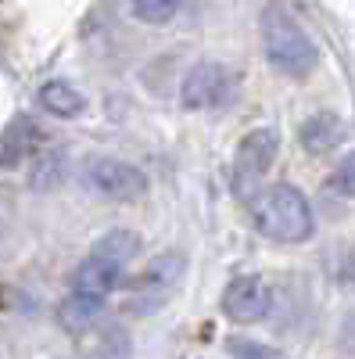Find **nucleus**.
Segmentation results:
<instances>
[{
  "instance_id": "nucleus-6",
  "label": "nucleus",
  "mask_w": 355,
  "mask_h": 359,
  "mask_svg": "<svg viewBox=\"0 0 355 359\" xmlns=\"http://www.w3.org/2000/svg\"><path fill=\"white\" fill-rule=\"evenodd\" d=\"M270 306H273L270 284H265L262 277H255V273L233 277L223 291V313L233 323H258V320L270 316Z\"/></svg>"
},
{
  "instance_id": "nucleus-18",
  "label": "nucleus",
  "mask_w": 355,
  "mask_h": 359,
  "mask_svg": "<svg viewBox=\"0 0 355 359\" xmlns=\"http://www.w3.org/2000/svg\"><path fill=\"white\" fill-rule=\"evenodd\" d=\"M344 277H348V284L355 287V252L348 255V262H344Z\"/></svg>"
},
{
  "instance_id": "nucleus-7",
  "label": "nucleus",
  "mask_w": 355,
  "mask_h": 359,
  "mask_svg": "<svg viewBox=\"0 0 355 359\" xmlns=\"http://www.w3.org/2000/svg\"><path fill=\"white\" fill-rule=\"evenodd\" d=\"M226 94H230V72L219 62H197V65H190L183 83H180V101H183V108H194V111L223 104Z\"/></svg>"
},
{
  "instance_id": "nucleus-10",
  "label": "nucleus",
  "mask_w": 355,
  "mask_h": 359,
  "mask_svg": "<svg viewBox=\"0 0 355 359\" xmlns=\"http://www.w3.org/2000/svg\"><path fill=\"white\" fill-rule=\"evenodd\" d=\"M341 140H344V126H341L337 115L319 111V115L305 118V126H302V144H305V151L323 155V151H330V147L341 144Z\"/></svg>"
},
{
  "instance_id": "nucleus-12",
  "label": "nucleus",
  "mask_w": 355,
  "mask_h": 359,
  "mask_svg": "<svg viewBox=\"0 0 355 359\" xmlns=\"http://www.w3.org/2000/svg\"><path fill=\"white\" fill-rule=\"evenodd\" d=\"M40 104H43L50 115H57V118H76V115L86 108V97L79 94L72 83L50 79V83L40 86Z\"/></svg>"
},
{
  "instance_id": "nucleus-2",
  "label": "nucleus",
  "mask_w": 355,
  "mask_h": 359,
  "mask_svg": "<svg viewBox=\"0 0 355 359\" xmlns=\"http://www.w3.org/2000/svg\"><path fill=\"white\" fill-rule=\"evenodd\" d=\"M258 29H262V50H265V62H270L277 72L291 76V79H305L319 54H316V43L309 40V33L294 22L284 8L270 4L258 18Z\"/></svg>"
},
{
  "instance_id": "nucleus-3",
  "label": "nucleus",
  "mask_w": 355,
  "mask_h": 359,
  "mask_svg": "<svg viewBox=\"0 0 355 359\" xmlns=\"http://www.w3.org/2000/svg\"><path fill=\"white\" fill-rule=\"evenodd\" d=\"M277 151H280V137L270 126H258L241 140L237 158H233V187H237V194L241 198L258 194L265 172H270V165L277 162Z\"/></svg>"
},
{
  "instance_id": "nucleus-5",
  "label": "nucleus",
  "mask_w": 355,
  "mask_h": 359,
  "mask_svg": "<svg viewBox=\"0 0 355 359\" xmlns=\"http://www.w3.org/2000/svg\"><path fill=\"white\" fill-rule=\"evenodd\" d=\"M86 184H90L97 194H104V198L133 201V198H144L147 176L137 165L123 162V158H90L86 162Z\"/></svg>"
},
{
  "instance_id": "nucleus-14",
  "label": "nucleus",
  "mask_w": 355,
  "mask_h": 359,
  "mask_svg": "<svg viewBox=\"0 0 355 359\" xmlns=\"http://www.w3.org/2000/svg\"><path fill=\"white\" fill-rule=\"evenodd\" d=\"M180 4L183 0H130V11L144 25H169L180 15Z\"/></svg>"
},
{
  "instance_id": "nucleus-9",
  "label": "nucleus",
  "mask_w": 355,
  "mask_h": 359,
  "mask_svg": "<svg viewBox=\"0 0 355 359\" xmlns=\"http://www.w3.org/2000/svg\"><path fill=\"white\" fill-rule=\"evenodd\" d=\"M104 302H108V298L83 294V291H69L65 302L57 306V323H62L65 331L79 334V331H86V327L97 323V316L104 313Z\"/></svg>"
},
{
  "instance_id": "nucleus-1",
  "label": "nucleus",
  "mask_w": 355,
  "mask_h": 359,
  "mask_svg": "<svg viewBox=\"0 0 355 359\" xmlns=\"http://www.w3.org/2000/svg\"><path fill=\"white\" fill-rule=\"evenodd\" d=\"M248 201H251V219H255L258 233L277 245H302L316 233L312 205L298 187L273 184V187L251 194Z\"/></svg>"
},
{
  "instance_id": "nucleus-16",
  "label": "nucleus",
  "mask_w": 355,
  "mask_h": 359,
  "mask_svg": "<svg viewBox=\"0 0 355 359\" xmlns=\"http://www.w3.org/2000/svg\"><path fill=\"white\" fill-rule=\"evenodd\" d=\"M226 352L230 359H284V352H277L273 345H262L255 338H230Z\"/></svg>"
},
{
  "instance_id": "nucleus-8",
  "label": "nucleus",
  "mask_w": 355,
  "mask_h": 359,
  "mask_svg": "<svg viewBox=\"0 0 355 359\" xmlns=\"http://www.w3.org/2000/svg\"><path fill=\"white\" fill-rule=\"evenodd\" d=\"M123 273L126 266L115 262L101 252H90L72 273V291H83V294H97V298H108L118 284H123Z\"/></svg>"
},
{
  "instance_id": "nucleus-4",
  "label": "nucleus",
  "mask_w": 355,
  "mask_h": 359,
  "mask_svg": "<svg viewBox=\"0 0 355 359\" xmlns=\"http://www.w3.org/2000/svg\"><path fill=\"white\" fill-rule=\"evenodd\" d=\"M183 269H187V259H183L180 252L158 255V259L140 273V280H137V287H133V298H130V309H133V313H151L155 306H162L165 298H169V291L180 284Z\"/></svg>"
},
{
  "instance_id": "nucleus-11",
  "label": "nucleus",
  "mask_w": 355,
  "mask_h": 359,
  "mask_svg": "<svg viewBox=\"0 0 355 359\" xmlns=\"http://www.w3.org/2000/svg\"><path fill=\"white\" fill-rule=\"evenodd\" d=\"M36 126H33V118H15V123L8 126L4 140H0V165H18L25 155H33L36 151Z\"/></svg>"
},
{
  "instance_id": "nucleus-15",
  "label": "nucleus",
  "mask_w": 355,
  "mask_h": 359,
  "mask_svg": "<svg viewBox=\"0 0 355 359\" xmlns=\"http://www.w3.org/2000/svg\"><path fill=\"white\" fill-rule=\"evenodd\" d=\"M133 345H130V334L123 331V327H111V331L90 348V355L86 359H130Z\"/></svg>"
},
{
  "instance_id": "nucleus-13",
  "label": "nucleus",
  "mask_w": 355,
  "mask_h": 359,
  "mask_svg": "<svg viewBox=\"0 0 355 359\" xmlns=\"http://www.w3.org/2000/svg\"><path fill=\"white\" fill-rule=\"evenodd\" d=\"M94 252H101V255H108V259H115V262L130 266V262L137 259V252H140V237H137L133 230H108L101 241L94 245Z\"/></svg>"
},
{
  "instance_id": "nucleus-17",
  "label": "nucleus",
  "mask_w": 355,
  "mask_h": 359,
  "mask_svg": "<svg viewBox=\"0 0 355 359\" xmlns=\"http://www.w3.org/2000/svg\"><path fill=\"white\" fill-rule=\"evenodd\" d=\"M330 191L341 198H355V151L341 158V165L330 176Z\"/></svg>"
}]
</instances>
